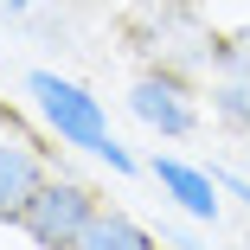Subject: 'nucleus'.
<instances>
[{
    "label": "nucleus",
    "instance_id": "obj_1",
    "mask_svg": "<svg viewBox=\"0 0 250 250\" xmlns=\"http://www.w3.org/2000/svg\"><path fill=\"white\" fill-rule=\"evenodd\" d=\"M32 96L45 103V116H52V128L64 135V141H77V147H90L96 161H109L116 173H128V154L109 141V122H103V103H96L90 90H77V83H64V77H52V71H32Z\"/></svg>",
    "mask_w": 250,
    "mask_h": 250
},
{
    "label": "nucleus",
    "instance_id": "obj_2",
    "mask_svg": "<svg viewBox=\"0 0 250 250\" xmlns=\"http://www.w3.org/2000/svg\"><path fill=\"white\" fill-rule=\"evenodd\" d=\"M90 218H96V206H90V192H83V186H71V180H45L20 225L32 231L39 250H71V244L83 237Z\"/></svg>",
    "mask_w": 250,
    "mask_h": 250
},
{
    "label": "nucleus",
    "instance_id": "obj_3",
    "mask_svg": "<svg viewBox=\"0 0 250 250\" xmlns=\"http://www.w3.org/2000/svg\"><path fill=\"white\" fill-rule=\"evenodd\" d=\"M45 186V161L26 135H7L0 141V218H26V206Z\"/></svg>",
    "mask_w": 250,
    "mask_h": 250
},
{
    "label": "nucleus",
    "instance_id": "obj_4",
    "mask_svg": "<svg viewBox=\"0 0 250 250\" xmlns=\"http://www.w3.org/2000/svg\"><path fill=\"white\" fill-rule=\"evenodd\" d=\"M128 103H135V116H141L147 128H161V135H186V128H192V103H186V90H180V77H173V71L141 77Z\"/></svg>",
    "mask_w": 250,
    "mask_h": 250
},
{
    "label": "nucleus",
    "instance_id": "obj_5",
    "mask_svg": "<svg viewBox=\"0 0 250 250\" xmlns=\"http://www.w3.org/2000/svg\"><path fill=\"white\" fill-rule=\"evenodd\" d=\"M212 103L231 128H250V32L218 45V83H212Z\"/></svg>",
    "mask_w": 250,
    "mask_h": 250
},
{
    "label": "nucleus",
    "instance_id": "obj_6",
    "mask_svg": "<svg viewBox=\"0 0 250 250\" xmlns=\"http://www.w3.org/2000/svg\"><path fill=\"white\" fill-rule=\"evenodd\" d=\"M154 180L180 199V206L192 212V218H212L218 212V199H212V180L199 173V167H180V161H154Z\"/></svg>",
    "mask_w": 250,
    "mask_h": 250
},
{
    "label": "nucleus",
    "instance_id": "obj_7",
    "mask_svg": "<svg viewBox=\"0 0 250 250\" xmlns=\"http://www.w3.org/2000/svg\"><path fill=\"white\" fill-rule=\"evenodd\" d=\"M71 250H154V244H147V231H141L135 218H122V212H96Z\"/></svg>",
    "mask_w": 250,
    "mask_h": 250
}]
</instances>
